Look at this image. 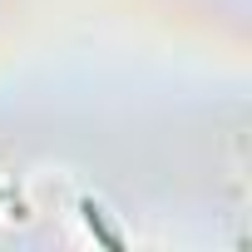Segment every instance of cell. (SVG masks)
<instances>
[{
    "label": "cell",
    "mask_w": 252,
    "mask_h": 252,
    "mask_svg": "<svg viewBox=\"0 0 252 252\" xmlns=\"http://www.w3.org/2000/svg\"><path fill=\"white\" fill-rule=\"evenodd\" d=\"M84 218H89V227H94V232H99V242H104V247H114V252H119V237H114V232H109V227H104V218H99V208H94V203H84Z\"/></svg>",
    "instance_id": "obj_1"
}]
</instances>
